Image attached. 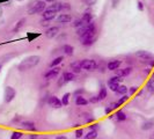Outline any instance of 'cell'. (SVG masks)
Masks as SVG:
<instances>
[{
    "label": "cell",
    "instance_id": "e0dca14e",
    "mask_svg": "<svg viewBox=\"0 0 154 139\" xmlns=\"http://www.w3.org/2000/svg\"><path fill=\"white\" fill-rule=\"evenodd\" d=\"M88 103H89V101L87 100L86 97H84L82 95H78V96H75V104H77V106L82 107V106H87Z\"/></svg>",
    "mask_w": 154,
    "mask_h": 139
},
{
    "label": "cell",
    "instance_id": "7dc6e473",
    "mask_svg": "<svg viewBox=\"0 0 154 139\" xmlns=\"http://www.w3.org/2000/svg\"><path fill=\"white\" fill-rule=\"evenodd\" d=\"M82 93H84V89H79V91H77V92L74 93V95H77V96H78V94H81V95H82Z\"/></svg>",
    "mask_w": 154,
    "mask_h": 139
},
{
    "label": "cell",
    "instance_id": "44dd1931",
    "mask_svg": "<svg viewBox=\"0 0 154 139\" xmlns=\"http://www.w3.org/2000/svg\"><path fill=\"white\" fill-rule=\"evenodd\" d=\"M63 50H64V54H66V56H73V54H74L73 46L69 45V44H65V45L63 46Z\"/></svg>",
    "mask_w": 154,
    "mask_h": 139
},
{
    "label": "cell",
    "instance_id": "f6af8a7d",
    "mask_svg": "<svg viewBox=\"0 0 154 139\" xmlns=\"http://www.w3.org/2000/svg\"><path fill=\"white\" fill-rule=\"evenodd\" d=\"M119 1H121V0H112V7L115 8L116 6L119 4Z\"/></svg>",
    "mask_w": 154,
    "mask_h": 139
},
{
    "label": "cell",
    "instance_id": "8fae6325",
    "mask_svg": "<svg viewBox=\"0 0 154 139\" xmlns=\"http://www.w3.org/2000/svg\"><path fill=\"white\" fill-rule=\"evenodd\" d=\"M42 16H43V20H44V21H51V20H54V17L57 16V12L46 8L45 11L42 13Z\"/></svg>",
    "mask_w": 154,
    "mask_h": 139
},
{
    "label": "cell",
    "instance_id": "ba28073f",
    "mask_svg": "<svg viewBox=\"0 0 154 139\" xmlns=\"http://www.w3.org/2000/svg\"><path fill=\"white\" fill-rule=\"evenodd\" d=\"M20 126L21 129L24 130V131H29V132H36V126H35V123L31 122V121H22L20 123Z\"/></svg>",
    "mask_w": 154,
    "mask_h": 139
},
{
    "label": "cell",
    "instance_id": "cb8c5ba5",
    "mask_svg": "<svg viewBox=\"0 0 154 139\" xmlns=\"http://www.w3.org/2000/svg\"><path fill=\"white\" fill-rule=\"evenodd\" d=\"M24 22H26V17H23V19H21L20 21H17V22H16V24H15V27L13 28V32L15 34V32H17V31L20 30L23 26H24Z\"/></svg>",
    "mask_w": 154,
    "mask_h": 139
},
{
    "label": "cell",
    "instance_id": "4fadbf2b",
    "mask_svg": "<svg viewBox=\"0 0 154 139\" xmlns=\"http://www.w3.org/2000/svg\"><path fill=\"white\" fill-rule=\"evenodd\" d=\"M131 72H132V67H124V69L116 70V76H118V77L121 78L128 77Z\"/></svg>",
    "mask_w": 154,
    "mask_h": 139
},
{
    "label": "cell",
    "instance_id": "91938a15",
    "mask_svg": "<svg viewBox=\"0 0 154 139\" xmlns=\"http://www.w3.org/2000/svg\"><path fill=\"white\" fill-rule=\"evenodd\" d=\"M84 1H86V0H84Z\"/></svg>",
    "mask_w": 154,
    "mask_h": 139
},
{
    "label": "cell",
    "instance_id": "5bb4252c",
    "mask_svg": "<svg viewBox=\"0 0 154 139\" xmlns=\"http://www.w3.org/2000/svg\"><path fill=\"white\" fill-rule=\"evenodd\" d=\"M122 62L121 60H110V62L107 64V69L110 70V71H116V70L119 69Z\"/></svg>",
    "mask_w": 154,
    "mask_h": 139
},
{
    "label": "cell",
    "instance_id": "f907efd6",
    "mask_svg": "<svg viewBox=\"0 0 154 139\" xmlns=\"http://www.w3.org/2000/svg\"><path fill=\"white\" fill-rule=\"evenodd\" d=\"M9 4V1H8V0H0V5H1V4Z\"/></svg>",
    "mask_w": 154,
    "mask_h": 139
},
{
    "label": "cell",
    "instance_id": "484cf974",
    "mask_svg": "<svg viewBox=\"0 0 154 139\" xmlns=\"http://www.w3.org/2000/svg\"><path fill=\"white\" fill-rule=\"evenodd\" d=\"M128 91H129V88L126 87V86L124 85H119V87H118V89H117V94H119V95H126V93H128Z\"/></svg>",
    "mask_w": 154,
    "mask_h": 139
},
{
    "label": "cell",
    "instance_id": "8992f818",
    "mask_svg": "<svg viewBox=\"0 0 154 139\" xmlns=\"http://www.w3.org/2000/svg\"><path fill=\"white\" fill-rule=\"evenodd\" d=\"M136 56L138 57L139 59H141V60H145V62H151V65L153 64L154 56L151 54V52H148V51L140 50V51H137V52H136Z\"/></svg>",
    "mask_w": 154,
    "mask_h": 139
},
{
    "label": "cell",
    "instance_id": "ab89813d",
    "mask_svg": "<svg viewBox=\"0 0 154 139\" xmlns=\"http://www.w3.org/2000/svg\"><path fill=\"white\" fill-rule=\"evenodd\" d=\"M137 8H138V11H140V12H143L144 11V2L143 1H140V0H138L137 1Z\"/></svg>",
    "mask_w": 154,
    "mask_h": 139
},
{
    "label": "cell",
    "instance_id": "6da1fadb",
    "mask_svg": "<svg viewBox=\"0 0 154 139\" xmlns=\"http://www.w3.org/2000/svg\"><path fill=\"white\" fill-rule=\"evenodd\" d=\"M41 62V57L38 54H34V56H29L27 58H24L22 62L19 64L17 69L20 71H26V70H29L36 65H38V63Z\"/></svg>",
    "mask_w": 154,
    "mask_h": 139
},
{
    "label": "cell",
    "instance_id": "8d00e7d4",
    "mask_svg": "<svg viewBox=\"0 0 154 139\" xmlns=\"http://www.w3.org/2000/svg\"><path fill=\"white\" fill-rule=\"evenodd\" d=\"M137 92H138V87L137 86H132V87L129 88V94L130 95H134Z\"/></svg>",
    "mask_w": 154,
    "mask_h": 139
},
{
    "label": "cell",
    "instance_id": "ee69618b",
    "mask_svg": "<svg viewBox=\"0 0 154 139\" xmlns=\"http://www.w3.org/2000/svg\"><path fill=\"white\" fill-rule=\"evenodd\" d=\"M96 0H86L85 2L88 5V6H92V5H94V2H95Z\"/></svg>",
    "mask_w": 154,
    "mask_h": 139
},
{
    "label": "cell",
    "instance_id": "ffe728a7",
    "mask_svg": "<svg viewBox=\"0 0 154 139\" xmlns=\"http://www.w3.org/2000/svg\"><path fill=\"white\" fill-rule=\"evenodd\" d=\"M115 117L118 122H124V121L128 119V116H126V114L124 113L123 110H118V111L115 114Z\"/></svg>",
    "mask_w": 154,
    "mask_h": 139
},
{
    "label": "cell",
    "instance_id": "7402d4cb",
    "mask_svg": "<svg viewBox=\"0 0 154 139\" xmlns=\"http://www.w3.org/2000/svg\"><path fill=\"white\" fill-rule=\"evenodd\" d=\"M153 126H154V123L152 121H147V122H144V123L141 124V130L148 131V130L153 129Z\"/></svg>",
    "mask_w": 154,
    "mask_h": 139
},
{
    "label": "cell",
    "instance_id": "db71d44e",
    "mask_svg": "<svg viewBox=\"0 0 154 139\" xmlns=\"http://www.w3.org/2000/svg\"><path fill=\"white\" fill-rule=\"evenodd\" d=\"M145 73H146V74H148V73H149V70H148V69L145 70Z\"/></svg>",
    "mask_w": 154,
    "mask_h": 139
},
{
    "label": "cell",
    "instance_id": "f35d334b",
    "mask_svg": "<svg viewBox=\"0 0 154 139\" xmlns=\"http://www.w3.org/2000/svg\"><path fill=\"white\" fill-rule=\"evenodd\" d=\"M38 36H39V34H28V35H27V37H28V41H29V42H32V39H36V37H38Z\"/></svg>",
    "mask_w": 154,
    "mask_h": 139
},
{
    "label": "cell",
    "instance_id": "d590c367",
    "mask_svg": "<svg viewBox=\"0 0 154 139\" xmlns=\"http://www.w3.org/2000/svg\"><path fill=\"white\" fill-rule=\"evenodd\" d=\"M82 26H86V24L84 23V21H82L81 19H79V20H77V21L74 22V27H75L77 29H78V28H81Z\"/></svg>",
    "mask_w": 154,
    "mask_h": 139
},
{
    "label": "cell",
    "instance_id": "d6a6232c",
    "mask_svg": "<svg viewBox=\"0 0 154 139\" xmlns=\"http://www.w3.org/2000/svg\"><path fill=\"white\" fill-rule=\"evenodd\" d=\"M22 136H23L22 132L14 131L12 134H11V139H21V138H22Z\"/></svg>",
    "mask_w": 154,
    "mask_h": 139
},
{
    "label": "cell",
    "instance_id": "603a6c76",
    "mask_svg": "<svg viewBox=\"0 0 154 139\" xmlns=\"http://www.w3.org/2000/svg\"><path fill=\"white\" fill-rule=\"evenodd\" d=\"M81 20L84 21V23H85V24H88V23L92 22V20H93V14H92V13H89V12H87V13H85V14L82 15V17H81Z\"/></svg>",
    "mask_w": 154,
    "mask_h": 139
},
{
    "label": "cell",
    "instance_id": "9a60e30c",
    "mask_svg": "<svg viewBox=\"0 0 154 139\" xmlns=\"http://www.w3.org/2000/svg\"><path fill=\"white\" fill-rule=\"evenodd\" d=\"M57 20H58V22L59 23H69L71 21H72V16L69 15V14L64 13V14H60V15L58 16Z\"/></svg>",
    "mask_w": 154,
    "mask_h": 139
},
{
    "label": "cell",
    "instance_id": "c3c4849f",
    "mask_svg": "<svg viewBox=\"0 0 154 139\" xmlns=\"http://www.w3.org/2000/svg\"><path fill=\"white\" fill-rule=\"evenodd\" d=\"M20 121H21V117L20 116H16L15 118L13 119V122H20Z\"/></svg>",
    "mask_w": 154,
    "mask_h": 139
},
{
    "label": "cell",
    "instance_id": "681fc988",
    "mask_svg": "<svg viewBox=\"0 0 154 139\" xmlns=\"http://www.w3.org/2000/svg\"><path fill=\"white\" fill-rule=\"evenodd\" d=\"M54 139H67V137L66 136H57Z\"/></svg>",
    "mask_w": 154,
    "mask_h": 139
},
{
    "label": "cell",
    "instance_id": "816d5d0a",
    "mask_svg": "<svg viewBox=\"0 0 154 139\" xmlns=\"http://www.w3.org/2000/svg\"><path fill=\"white\" fill-rule=\"evenodd\" d=\"M45 2H57V0H44Z\"/></svg>",
    "mask_w": 154,
    "mask_h": 139
},
{
    "label": "cell",
    "instance_id": "6f0895ef",
    "mask_svg": "<svg viewBox=\"0 0 154 139\" xmlns=\"http://www.w3.org/2000/svg\"><path fill=\"white\" fill-rule=\"evenodd\" d=\"M153 78H154V72H153Z\"/></svg>",
    "mask_w": 154,
    "mask_h": 139
},
{
    "label": "cell",
    "instance_id": "9f6ffc18",
    "mask_svg": "<svg viewBox=\"0 0 154 139\" xmlns=\"http://www.w3.org/2000/svg\"><path fill=\"white\" fill-rule=\"evenodd\" d=\"M0 71H1V65H0Z\"/></svg>",
    "mask_w": 154,
    "mask_h": 139
},
{
    "label": "cell",
    "instance_id": "5b68a950",
    "mask_svg": "<svg viewBox=\"0 0 154 139\" xmlns=\"http://www.w3.org/2000/svg\"><path fill=\"white\" fill-rule=\"evenodd\" d=\"M15 96H16L15 89L13 87H11V86H7L5 88V93H4V101L6 103H9V102H12V101L15 99Z\"/></svg>",
    "mask_w": 154,
    "mask_h": 139
},
{
    "label": "cell",
    "instance_id": "f1b7e54d",
    "mask_svg": "<svg viewBox=\"0 0 154 139\" xmlns=\"http://www.w3.org/2000/svg\"><path fill=\"white\" fill-rule=\"evenodd\" d=\"M146 88H147V91H148V92L154 93V78L153 79H149V80L147 81Z\"/></svg>",
    "mask_w": 154,
    "mask_h": 139
},
{
    "label": "cell",
    "instance_id": "7a4b0ae2",
    "mask_svg": "<svg viewBox=\"0 0 154 139\" xmlns=\"http://www.w3.org/2000/svg\"><path fill=\"white\" fill-rule=\"evenodd\" d=\"M46 9V2L44 0H38L36 1L28 11V14L29 15H34V14H37V13H43Z\"/></svg>",
    "mask_w": 154,
    "mask_h": 139
},
{
    "label": "cell",
    "instance_id": "b9f144b4",
    "mask_svg": "<svg viewBox=\"0 0 154 139\" xmlns=\"http://www.w3.org/2000/svg\"><path fill=\"white\" fill-rule=\"evenodd\" d=\"M109 106H110V107L112 108V110H114V109H117L118 107H121V106L118 104V102H114V103H110Z\"/></svg>",
    "mask_w": 154,
    "mask_h": 139
},
{
    "label": "cell",
    "instance_id": "4316f807",
    "mask_svg": "<svg viewBox=\"0 0 154 139\" xmlns=\"http://www.w3.org/2000/svg\"><path fill=\"white\" fill-rule=\"evenodd\" d=\"M69 97H71V94L69 93H65L62 96V103L63 106H67L69 103Z\"/></svg>",
    "mask_w": 154,
    "mask_h": 139
},
{
    "label": "cell",
    "instance_id": "9c48e42d",
    "mask_svg": "<svg viewBox=\"0 0 154 139\" xmlns=\"http://www.w3.org/2000/svg\"><path fill=\"white\" fill-rule=\"evenodd\" d=\"M60 73V69L58 67V66H56V67H52L51 70H49L48 72H46L45 74H44V79L46 80H51V79H54V78L58 77V74Z\"/></svg>",
    "mask_w": 154,
    "mask_h": 139
},
{
    "label": "cell",
    "instance_id": "f5cc1de1",
    "mask_svg": "<svg viewBox=\"0 0 154 139\" xmlns=\"http://www.w3.org/2000/svg\"><path fill=\"white\" fill-rule=\"evenodd\" d=\"M2 16V8H1V6H0V17Z\"/></svg>",
    "mask_w": 154,
    "mask_h": 139
},
{
    "label": "cell",
    "instance_id": "74e56055",
    "mask_svg": "<svg viewBox=\"0 0 154 139\" xmlns=\"http://www.w3.org/2000/svg\"><path fill=\"white\" fill-rule=\"evenodd\" d=\"M99 125H100V124L94 123V124H92V125H89V126H88V129H89V131H97Z\"/></svg>",
    "mask_w": 154,
    "mask_h": 139
},
{
    "label": "cell",
    "instance_id": "f546056e",
    "mask_svg": "<svg viewBox=\"0 0 154 139\" xmlns=\"http://www.w3.org/2000/svg\"><path fill=\"white\" fill-rule=\"evenodd\" d=\"M118 87H119V84H116V82H109L108 81V88H110V91H112V92H117V89H118Z\"/></svg>",
    "mask_w": 154,
    "mask_h": 139
},
{
    "label": "cell",
    "instance_id": "30bf717a",
    "mask_svg": "<svg viewBox=\"0 0 154 139\" xmlns=\"http://www.w3.org/2000/svg\"><path fill=\"white\" fill-rule=\"evenodd\" d=\"M48 103H49L50 107L56 108V109H59L63 107L62 100H59L57 96H50V97H49V101H48Z\"/></svg>",
    "mask_w": 154,
    "mask_h": 139
},
{
    "label": "cell",
    "instance_id": "ac0fdd59",
    "mask_svg": "<svg viewBox=\"0 0 154 139\" xmlns=\"http://www.w3.org/2000/svg\"><path fill=\"white\" fill-rule=\"evenodd\" d=\"M62 78L65 80V82H69V81H73V80H74L75 74H74L73 72H64Z\"/></svg>",
    "mask_w": 154,
    "mask_h": 139
},
{
    "label": "cell",
    "instance_id": "d6986e66",
    "mask_svg": "<svg viewBox=\"0 0 154 139\" xmlns=\"http://www.w3.org/2000/svg\"><path fill=\"white\" fill-rule=\"evenodd\" d=\"M107 95H108V92H107V87L104 85L101 86L100 88V92H99V95H97V97H99V101H102L104 100L106 97H107Z\"/></svg>",
    "mask_w": 154,
    "mask_h": 139
},
{
    "label": "cell",
    "instance_id": "83f0119b",
    "mask_svg": "<svg viewBox=\"0 0 154 139\" xmlns=\"http://www.w3.org/2000/svg\"><path fill=\"white\" fill-rule=\"evenodd\" d=\"M97 138V131H89L84 136V139H96Z\"/></svg>",
    "mask_w": 154,
    "mask_h": 139
},
{
    "label": "cell",
    "instance_id": "836d02e7",
    "mask_svg": "<svg viewBox=\"0 0 154 139\" xmlns=\"http://www.w3.org/2000/svg\"><path fill=\"white\" fill-rule=\"evenodd\" d=\"M108 81H109V82H116V84H121V82L123 81V79H122L121 77H118V76H115V77L110 78Z\"/></svg>",
    "mask_w": 154,
    "mask_h": 139
},
{
    "label": "cell",
    "instance_id": "bcb514c9",
    "mask_svg": "<svg viewBox=\"0 0 154 139\" xmlns=\"http://www.w3.org/2000/svg\"><path fill=\"white\" fill-rule=\"evenodd\" d=\"M29 139H38V134H30Z\"/></svg>",
    "mask_w": 154,
    "mask_h": 139
},
{
    "label": "cell",
    "instance_id": "7c38bea8",
    "mask_svg": "<svg viewBox=\"0 0 154 139\" xmlns=\"http://www.w3.org/2000/svg\"><path fill=\"white\" fill-rule=\"evenodd\" d=\"M58 31H59L58 27H50L49 29H46L45 36L48 39H54V37H56L58 35Z\"/></svg>",
    "mask_w": 154,
    "mask_h": 139
},
{
    "label": "cell",
    "instance_id": "11a10c76",
    "mask_svg": "<svg viewBox=\"0 0 154 139\" xmlns=\"http://www.w3.org/2000/svg\"><path fill=\"white\" fill-rule=\"evenodd\" d=\"M16 1H23V0H16Z\"/></svg>",
    "mask_w": 154,
    "mask_h": 139
},
{
    "label": "cell",
    "instance_id": "277c9868",
    "mask_svg": "<svg viewBox=\"0 0 154 139\" xmlns=\"http://www.w3.org/2000/svg\"><path fill=\"white\" fill-rule=\"evenodd\" d=\"M81 69L86 70V71H95L97 69V63L94 59H82L80 62Z\"/></svg>",
    "mask_w": 154,
    "mask_h": 139
},
{
    "label": "cell",
    "instance_id": "e575fe53",
    "mask_svg": "<svg viewBox=\"0 0 154 139\" xmlns=\"http://www.w3.org/2000/svg\"><path fill=\"white\" fill-rule=\"evenodd\" d=\"M128 100H129V96H128V95H123L119 100L117 101V102H118V104H119V106H122V104H124Z\"/></svg>",
    "mask_w": 154,
    "mask_h": 139
},
{
    "label": "cell",
    "instance_id": "52a82bcc",
    "mask_svg": "<svg viewBox=\"0 0 154 139\" xmlns=\"http://www.w3.org/2000/svg\"><path fill=\"white\" fill-rule=\"evenodd\" d=\"M95 30H96V26H95V23L91 22V23H88V24H86V26H82L81 28H78L77 34L79 35V36H82V35H85V34L89 32V31H95Z\"/></svg>",
    "mask_w": 154,
    "mask_h": 139
},
{
    "label": "cell",
    "instance_id": "1f68e13d",
    "mask_svg": "<svg viewBox=\"0 0 154 139\" xmlns=\"http://www.w3.org/2000/svg\"><path fill=\"white\" fill-rule=\"evenodd\" d=\"M84 136H85V131H84L82 128H80V129H77V130H75V138L80 139V138H82Z\"/></svg>",
    "mask_w": 154,
    "mask_h": 139
},
{
    "label": "cell",
    "instance_id": "d4e9b609",
    "mask_svg": "<svg viewBox=\"0 0 154 139\" xmlns=\"http://www.w3.org/2000/svg\"><path fill=\"white\" fill-rule=\"evenodd\" d=\"M63 60H64V57H63V56L56 57L54 60L50 63V67L52 69V67H56V66H58V65H59V64H60V63H62Z\"/></svg>",
    "mask_w": 154,
    "mask_h": 139
},
{
    "label": "cell",
    "instance_id": "3957f363",
    "mask_svg": "<svg viewBox=\"0 0 154 139\" xmlns=\"http://www.w3.org/2000/svg\"><path fill=\"white\" fill-rule=\"evenodd\" d=\"M96 39V30L95 31H89L85 35L80 36V43L84 46H89L94 43V41Z\"/></svg>",
    "mask_w": 154,
    "mask_h": 139
},
{
    "label": "cell",
    "instance_id": "60d3db41",
    "mask_svg": "<svg viewBox=\"0 0 154 139\" xmlns=\"http://www.w3.org/2000/svg\"><path fill=\"white\" fill-rule=\"evenodd\" d=\"M111 111H112V108H111L110 106H107V107L104 108V113H106L107 115H109V114H111Z\"/></svg>",
    "mask_w": 154,
    "mask_h": 139
},
{
    "label": "cell",
    "instance_id": "7bdbcfd3",
    "mask_svg": "<svg viewBox=\"0 0 154 139\" xmlns=\"http://www.w3.org/2000/svg\"><path fill=\"white\" fill-rule=\"evenodd\" d=\"M89 102H91V103H96V102H99V97H97V96H93L92 99L89 100Z\"/></svg>",
    "mask_w": 154,
    "mask_h": 139
},
{
    "label": "cell",
    "instance_id": "4dcf8cb0",
    "mask_svg": "<svg viewBox=\"0 0 154 139\" xmlns=\"http://www.w3.org/2000/svg\"><path fill=\"white\" fill-rule=\"evenodd\" d=\"M84 117H85V122L86 123H93L94 122V117L88 113H84Z\"/></svg>",
    "mask_w": 154,
    "mask_h": 139
},
{
    "label": "cell",
    "instance_id": "2e32d148",
    "mask_svg": "<svg viewBox=\"0 0 154 139\" xmlns=\"http://www.w3.org/2000/svg\"><path fill=\"white\" fill-rule=\"evenodd\" d=\"M69 69L72 70L71 72H73L74 74H78V73H80V71H81V65H80V62H73L69 64Z\"/></svg>",
    "mask_w": 154,
    "mask_h": 139
},
{
    "label": "cell",
    "instance_id": "680465c9",
    "mask_svg": "<svg viewBox=\"0 0 154 139\" xmlns=\"http://www.w3.org/2000/svg\"><path fill=\"white\" fill-rule=\"evenodd\" d=\"M153 137H154V133H153Z\"/></svg>",
    "mask_w": 154,
    "mask_h": 139
}]
</instances>
